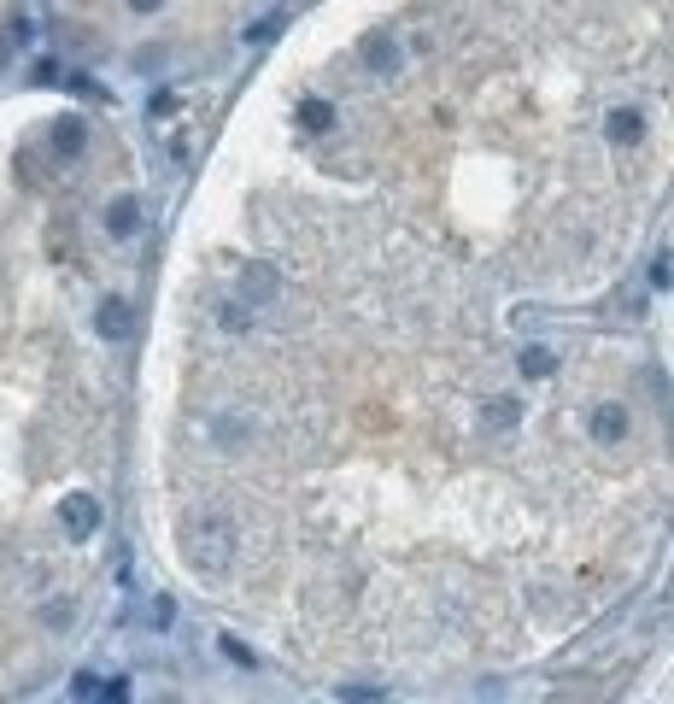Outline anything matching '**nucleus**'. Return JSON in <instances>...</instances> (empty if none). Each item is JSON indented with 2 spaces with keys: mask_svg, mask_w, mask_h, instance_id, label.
I'll use <instances>...</instances> for the list:
<instances>
[{
  "mask_svg": "<svg viewBox=\"0 0 674 704\" xmlns=\"http://www.w3.org/2000/svg\"><path fill=\"white\" fill-rule=\"evenodd\" d=\"M253 305H246L241 300V294H229V300H217V329H223V335H246V329H253Z\"/></svg>",
  "mask_w": 674,
  "mask_h": 704,
  "instance_id": "ddd939ff",
  "label": "nucleus"
},
{
  "mask_svg": "<svg viewBox=\"0 0 674 704\" xmlns=\"http://www.w3.org/2000/svg\"><path fill=\"white\" fill-rule=\"evenodd\" d=\"M235 294H241V300L253 305V312H258V305H270V300L282 294V276H276V265H265V258L241 265V288H235Z\"/></svg>",
  "mask_w": 674,
  "mask_h": 704,
  "instance_id": "423d86ee",
  "label": "nucleus"
},
{
  "mask_svg": "<svg viewBox=\"0 0 674 704\" xmlns=\"http://www.w3.org/2000/svg\"><path fill=\"white\" fill-rule=\"evenodd\" d=\"M47 147H53L59 165H77L82 153H89V118H53V130H47Z\"/></svg>",
  "mask_w": 674,
  "mask_h": 704,
  "instance_id": "39448f33",
  "label": "nucleus"
},
{
  "mask_svg": "<svg viewBox=\"0 0 674 704\" xmlns=\"http://www.w3.org/2000/svg\"><path fill=\"white\" fill-rule=\"evenodd\" d=\"M141 200H135V194H118V200H106V235L111 241H135V235H141Z\"/></svg>",
  "mask_w": 674,
  "mask_h": 704,
  "instance_id": "6e6552de",
  "label": "nucleus"
},
{
  "mask_svg": "<svg viewBox=\"0 0 674 704\" xmlns=\"http://www.w3.org/2000/svg\"><path fill=\"white\" fill-rule=\"evenodd\" d=\"M159 6H165V0H130V12H141V18H147V12H159Z\"/></svg>",
  "mask_w": 674,
  "mask_h": 704,
  "instance_id": "412c9836",
  "label": "nucleus"
},
{
  "mask_svg": "<svg viewBox=\"0 0 674 704\" xmlns=\"http://www.w3.org/2000/svg\"><path fill=\"white\" fill-rule=\"evenodd\" d=\"M358 59H364L370 77H393L399 59H405V47H399V35H393V30H370L364 42H358Z\"/></svg>",
  "mask_w": 674,
  "mask_h": 704,
  "instance_id": "7ed1b4c3",
  "label": "nucleus"
},
{
  "mask_svg": "<svg viewBox=\"0 0 674 704\" xmlns=\"http://www.w3.org/2000/svg\"><path fill=\"white\" fill-rule=\"evenodd\" d=\"M651 288H669V258H651Z\"/></svg>",
  "mask_w": 674,
  "mask_h": 704,
  "instance_id": "aec40b11",
  "label": "nucleus"
},
{
  "mask_svg": "<svg viewBox=\"0 0 674 704\" xmlns=\"http://www.w3.org/2000/svg\"><path fill=\"white\" fill-rule=\"evenodd\" d=\"M188 564L199 575H223L235 564V523L223 511H199L188 523Z\"/></svg>",
  "mask_w": 674,
  "mask_h": 704,
  "instance_id": "f257e3e1",
  "label": "nucleus"
},
{
  "mask_svg": "<svg viewBox=\"0 0 674 704\" xmlns=\"http://www.w3.org/2000/svg\"><path fill=\"white\" fill-rule=\"evenodd\" d=\"M100 699H130V675H100Z\"/></svg>",
  "mask_w": 674,
  "mask_h": 704,
  "instance_id": "6ab92c4d",
  "label": "nucleus"
},
{
  "mask_svg": "<svg viewBox=\"0 0 674 704\" xmlns=\"http://www.w3.org/2000/svg\"><path fill=\"white\" fill-rule=\"evenodd\" d=\"M71 699H100V675L77 670V675H71Z\"/></svg>",
  "mask_w": 674,
  "mask_h": 704,
  "instance_id": "dca6fc26",
  "label": "nucleus"
},
{
  "mask_svg": "<svg viewBox=\"0 0 674 704\" xmlns=\"http://www.w3.org/2000/svg\"><path fill=\"white\" fill-rule=\"evenodd\" d=\"M170 622H177V599L159 593V599H153V628H170Z\"/></svg>",
  "mask_w": 674,
  "mask_h": 704,
  "instance_id": "f3484780",
  "label": "nucleus"
},
{
  "mask_svg": "<svg viewBox=\"0 0 674 704\" xmlns=\"http://www.w3.org/2000/svg\"><path fill=\"white\" fill-rule=\"evenodd\" d=\"M253 417H246V411H217V417H211V440H217V447L223 452H241L246 447V440H253Z\"/></svg>",
  "mask_w": 674,
  "mask_h": 704,
  "instance_id": "1a4fd4ad",
  "label": "nucleus"
},
{
  "mask_svg": "<svg viewBox=\"0 0 674 704\" xmlns=\"http://www.w3.org/2000/svg\"><path fill=\"white\" fill-rule=\"evenodd\" d=\"M59 523H65L77 540L100 535V499H94V493H71V499L59 505Z\"/></svg>",
  "mask_w": 674,
  "mask_h": 704,
  "instance_id": "0eeeda50",
  "label": "nucleus"
},
{
  "mask_svg": "<svg viewBox=\"0 0 674 704\" xmlns=\"http://www.w3.org/2000/svg\"><path fill=\"white\" fill-rule=\"evenodd\" d=\"M628 429H633V417H628V405H616V400H604V405L586 411V435H592L598 447H621Z\"/></svg>",
  "mask_w": 674,
  "mask_h": 704,
  "instance_id": "20e7f679",
  "label": "nucleus"
},
{
  "mask_svg": "<svg viewBox=\"0 0 674 704\" xmlns=\"http://www.w3.org/2000/svg\"><path fill=\"white\" fill-rule=\"evenodd\" d=\"M481 423L498 429V435H505V429H516V423H522V400H516V393H498V400H486V405H481Z\"/></svg>",
  "mask_w": 674,
  "mask_h": 704,
  "instance_id": "f8f14e48",
  "label": "nucleus"
},
{
  "mask_svg": "<svg viewBox=\"0 0 674 704\" xmlns=\"http://www.w3.org/2000/svg\"><path fill=\"white\" fill-rule=\"evenodd\" d=\"M604 135H610V147L645 141V112H640V106H616V112L604 118Z\"/></svg>",
  "mask_w": 674,
  "mask_h": 704,
  "instance_id": "9d476101",
  "label": "nucleus"
},
{
  "mask_svg": "<svg viewBox=\"0 0 674 704\" xmlns=\"http://www.w3.org/2000/svg\"><path fill=\"white\" fill-rule=\"evenodd\" d=\"M299 130L329 135V130H334V106H329V101H299Z\"/></svg>",
  "mask_w": 674,
  "mask_h": 704,
  "instance_id": "4468645a",
  "label": "nucleus"
},
{
  "mask_svg": "<svg viewBox=\"0 0 674 704\" xmlns=\"http://www.w3.org/2000/svg\"><path fill=\"white\" fill-rule=\"evenodd\" d=\"M42 622L47 628H71V622H77V599H47L42 604Z\"/></svg>",
  "mask_w": 674,
  "mask_h": 704,
  "instance_id": "2eb2a0df",
  "label": "nucleus"
},
{
  "mask_svg": "<svg viewBox=\"0 0 674 704\" xmlns=\"http://www.w3.org/2000/svg\"><path fill=\"white\" fill-rule=\"evenodd\" d=\"M217 646L229 651V658L241 663V670H253V663H258V658H253V651H246V646H241V640H235V634H217Z\"/></svg>",
  "mask_w": 674,
  "mask_h": 704,
  "instance_id": "a211bd4d",
  "label": "nucleus"
},
{
  "mask_svg": "<svg viewBox=\"0 0 674 704\" xmlns=\"http://www.w3.org/2000/svg\"><path fill=\"white\" fill-rule=\"evenodd\" d=\"M94 335H100V341H111V347L135 335V305L123 300V294H106V300L94 305Z\"/></svg>",
  "mask_w": 674,
  "mask_h": 704,
  "instance_id": "f03ea898",
  "label": "nucleus"
},
{
  "mask_svg": "<svg viewBox=\"0 0 674 704\" xmlns=\"http://www.w3.org/2000/svg\"><path fill=\"white\" fill-rule=\"evenodd\" d=\"M516 370H522L528 381H552V376H557V352L545 347V341H534V347L516 352Z\"/></svg>",
  "mask_w": 674,
  "mask_h": 704,
  "instance_id": "9b49d317",
  "label": "nucleus"
}]
</instances>
